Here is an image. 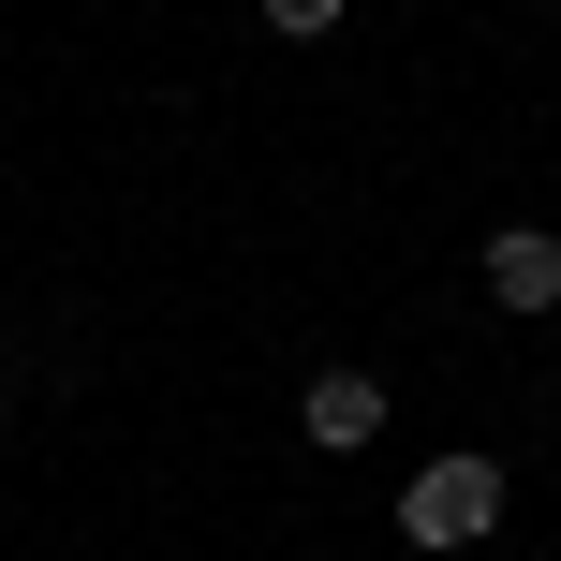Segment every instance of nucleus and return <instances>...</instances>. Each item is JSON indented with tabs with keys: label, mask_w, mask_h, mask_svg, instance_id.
I'll use <instances>...</instances> for the list:
<instances>
[{
	"label": "nucleus",
	"mask_w": 561,
	"mask_h": 561,
	"mask_svg": "<svg viewBox=\"0 0 561 561\" xmlns=\"http://www.w3.org/2000/svg\"><path fill=\"white\" fill-rule=\"evenodd\" d=\"M488 533H503V458H488V444H444L414 488H399V547L458 561V547H488Z\"/></svg>",
	"instance_id": "obj_1"
},
{
	"label": "nucleus",
	"mask_w": 561,
	"mask_h": 561,
	"mask_svg": "<svg viewBox=\"0 0 561 561\" xmlns=\"http://www.w3.org/2000/svg\"><path fill=\"white\" fill-rule=\"evenodd\" d=\"M473 280H488V310L533 325V310H561V237H547V222H503V237L473 252Z\"/></svg>",
	"instance_id": "obj_2"
},
{
	"label": "nucleus",
	"mask_w": 561,
	"mask_h": 561,
	"mask_svg": "<svg viewBox=\"0 0 561 561\" xmlns=\"http://www.w3.org/2000/svg\"><path fill=\"white\" fill-rule=\"evenodd\" d=\"M296 428H310V444H325V458H355V444H385V385H369V369H325V385L296 399Z\"/></svg>",
	"instance_id": "obj_3"
},
{
	"label": "nucleus",
	"mask_w": 561,
	"mask_h": 561,
	"mask_svg": "<svg viewBox=\"0 0 561 561\" xmlns=\"http://www.w3.org/2000/svg\"><path fill=\"white\" fill-rule=\"evenodd\" d=\"M340 15H355V0H266V30H296V45H310V30H340Z\"/></svg>",
	"instance_id": "obj_4"
},
{
	"label": "nucleus",
	"mask_w": 561,
	"mask_h": 561,
	"mask_svg": "<svg viewBox=\"0 0 561 561\" xmlns=\"http://www.w3.org/2000/svg\"><path fill=\"white\" fill-rule=\"evenodd\" d=\"M0 428H15V385H0Z\"/></svg>",
	"instance_id": "obj_5"
}]
</instances>
